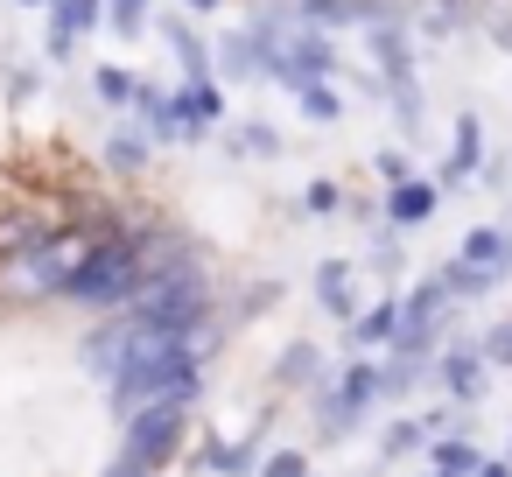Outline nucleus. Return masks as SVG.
Here are the masks:
<instances>
[{"instance_id":"f257e3e1","label":"nucleus","mask_w":512,"mask_h":477,"mask_svg":"<svg viewBox=\"0 0 512 477\" xmlns=\"http://www.w3.org/2000/svg\"><path fill=\"white\" fill-rule=\"evenodd\" d=\"M197 393H204V351L176 344V337H155V330H148L141 358L106 379V400H113L120 421L141 414V407H197Z\"/></svg>"},{"instance_id":"f03ea898","label":"nucleus","mask_w":512,"mask_h":477,"mask_svg":"<svg viewBox=\"0 0 512 477\" xmlns=\"http://www.w3.org/2000/svg\"><path fill=\"white\" fill-rule=\"evenodd\" d=\"M148 295V232H106V246L78 267V281L64 288V302H78V309H134Z\"/></svg>"},{"instance_id":"7ed1b4c3","label":"nucleus","mask_w":512,"mask_h":477,"mask_svg":"<svg viewBox=\"0 0 512 477\" xmlns=\"http://www.w3.org/2000/svg\"><path fill=\"white\" fill-rule=\"evenodd\" d=\"M183 435H190V407H141V414L120 421V463H134V470L155 477V470L176 463Z\"/></svg>"},{"instance_id":"20e7f679","label":"nucleus","mask_w":512,"mask_h":477,"mask_svg":"<svg viewBox=\"0 0 512 477\" xmlns=\"http://www.w3.org/2000/svg\"><path fill=\"white\" fill-rule=\"evenodd\" d=\"M372 400H386V393H379V365H372V358H358V365H344V372H337L330 400L316 407V428H323V435H351V428L372 414Z\"/></svg>"},{"instance_id":"39448f33","label":"nucleus","mask_w":512,"mask_h":477,"mask_svg":"<svg viewBox=\"0 0 512 477\" xmlns=\"http://www.w3.org/2000/svg\"><path fill=\"white\" fill-rule=\"evenodd\" d=\"M435 379H442V393H449V400H463V407H470V400H484V358H477L470 344L442 351V358H435Z\"/></svg>"},{"instance_id":"423d86ee","label":"nucleus","mask_w":512,"mask_h":477,"mask_svg":"<svg viewBox=\"0 0 512 477\" xmlns=\"http://www.w3.org/2000/svg\"><path fill=\"white\" fill-rule=\"evenodd\" d=\"M99 15H106V0H57V15H50V57L64 64L71 43L99 29Z\"/></svg>"},{"instance_id":"0eeeda50","label":"nucleus","mask_w":512,"mask_h":477,"mask_svg":"<svg viewBox=\"0 0 512 477\" xmlns=\"http://www.w3.org/2000/svg\"><path fill=\"white\" fill-rule=\"evenodd\" d=\"M176 120H183L190 134H204V127H218V120H225V92H218L211 78H190V85L176 92Z\"/></svg>"},{"instance_id":"6e6552de","label":"nucleus","mask_w":512,"mask_h":477,"mask_svg":"<svg viewBox=\"0 0 512 477\" xmlns=\"http://www.w3.org/2000/svg\"><path fill=\"white\" fill-rule=\"evenodd\" d=\"M316 302H323V316H337V323H358V316H365L358 295H351V267H344V260H323V267H316Z\"/></svg>"},{"instance_id":"1a4fd4ad","label":"nucleus","mask_w":512,"mask_h":477,"mask_svg":"<svg viewBox=\"0 0 512 477\" xmlns=\"http://www.w3.org/2000/svg\"><path fill=\"white\" fill-rule=\"evenodd\" d=\"M435 204H442V190L414 176V183L386 190V225H428V218H435Z\"/></svg>"},{"instance_id":"9d476101","label":"nucleus","mask_w":512,"mask_h":477,"mask_svg":"<svg viewBox=\"0 0 512 477\" xmlns=\"http://www.w3.org/2000/svg\"><path fill=\"white\" fill-rule=\"evenodd\" d=\"M393 337H400V295L372 302V309L351 323V344H358V351H379V344H393Z\"/></svg>"},{"instance_id":"9b49d317","label":"nucleus","mask_w":512,"mask_h":477,"mask_svg":"<svg viewBox=\"0 0 512 477\" xmlns=\"http://www.w3.org/2000/svg\"><path fill=\"white\" fill-rule=\"evenodd\" d=\"M505 253H512V232H498V225H477V232L463 239V253H456V260H463V267H491V274L505 281Z\"/></svg>"},{"instance_id":"f8f14e48","label":"nucleus","mask_w":512,"mask_h":477,"mask_svg":"<svg viewBox=\"0 0 512 477\" xmlns=\"http://www.w3.org/2000/svg\"><path fill=\"white\" fill-rule=\"evenodd\" d=\"M442 288H449V302H477V295H491L498 288V274L491 267H463V260H442V274H435Z\"/></svg>"},{"instance_id":"ddd939ff","label":"nucleus","mask_w":512,"mask_h":477,"mask_svg":"<svg viewBox=\"0 0 512 477\" xmlns=\"http://www.w3.org/2000/svg\"><path fill=\"white\" fill-rule=\"evenodd\" d=\"M428 456H435V477H477V470H484L477 442H463V435H442Z\"/></svg>"},{"instance_id":"4468645a","label":"nucleus","mask_w":512,"mask_h":477,"mask_svg":"<svg viewBox=\"0 0 512 477\" xmlns=\"http://www.w3.org/2000/svg\"><path fill=\"white\" fill-rule=\"evenodd\" d=\"M477 155H484V134H477V120H456V155H449V169H442V176H449V190H456V183L477 169Z\"/></svg>"},{"instance_id":"2eb2a0df","label":"nucleus","mask_w":512,"mask_h":477,"mask_svg":"<svg viewBox=\"0 0 512 477\" xmlns=\"http://www.w3.org/2000/svg\"><path fill=\"white\" fill-rule=\"evenodd\" d=\"M204 470L211 477H246L253 470V442H211L204 449Z\"/></svg>"},{"instance_id":"dca6fc26","label":"nucleus","mask_w":512,"mask_h":477,"mask_svg":"<svg viewBox=\"0 0 512 477\" xmlns=\"http://www.w3.org/2000/svg\"><path fill=\"white\" fill-rule=\"evenodd\" d=\"M428 428H435V421H421V414H407V421H393V428H386V463H400V456H414V449L428 442Z\"/></svg>"},{"instance_id":"f3484780","label":"nucleus","mask_w":512,"mask_h":477,"mask_svg":"<svg viewBox=\"0 0 512 477\" xmlns=\"http://www.w3.org/2000/svg\"><path fill=\"white\" fill-rule=\"evenodd\" d=\"M309 372H316V344H288V358L274 365V379H281V386H302Z\"/></svg>"},{"instance_id":"a211bd4d","label":"nucleus","mask_w":512,"mask_h":477,"mask_svg":"<svg viewBox=\"0 0 512 477\" xmlns=\"http://www.w3.org/2000/svg\"><path fill=\"white\" fill-rule=\"evenodd\" d=\"M99 99H106V106H134V99H141V85H134L127 71H99Z\"/></svg>"},{"instance_id":"6ab92c4d","label":"nucleus","mask_w":512,"mask_h":477,"mask_svg":"<svg viewBox=\"0 0 512 477\" xmlns=\"http://www.w3.org/2000/svg\"><path fill=\"white\" fill-rule=\"evenodd\" d=\"M295 99H302V106H309V120H323V127H330V120H337V113H344V106H337V92H330V85H302V92H295Z\"/></svg>"},{"instance_id":"aec40b11","label":"nucleus","mask_w":512,"mask_h":477,"mask_svg":"<svg viewBox=\"0 0 512 477\" xmlns=\"http://www.w3.org/2000/svg\"><path fill=\"white\" fill-rule=\"evenodd\" d=\"M372 169H379V183H386V190H400V183H414V162H407L400 148H386V155H379Z\"/></svg>"},{"instance_id":"412c9836","label":"nucleus","mask_w":512,"mask_h":477,"mask_svg":"<svg viewBox=\"0 0 512 477\" xmlns=\"http://www.w3.org/2000/svg\"><path fill=\"white\" fill-rule=\"evenodd\" d=\"M477 358H484V365H512V323H498V330H484V344H477Z\"/></svg>"},{"instance_id":"4be33fe9","label":"nucleus","mask_w":512,"mask_h":477,"mask_svg":"<svg viewBox=\"0 0 512 477\" xmlns=\"http://www.w3.org/2000/svg\"><path fill=\"white\" fill-rule=\"evenodd\" d=\"M113 29L120 36H141L148 29V0H113Z\"/></svg>"},{"instance_id":"5701e85b","label":"nucleus","mask_w":512,"mask_h":477,"mask_svg":"<svg viewBox=\"0 0 512 477\" xmlns=\"http://www.w3.org/2000/svg\"><path fill=\"white\" fill-rule=\"evenodd\" d=\"M260 470H267V477H309V456H302V449H274Z\"/></svg>"},{"instance_id":"b1692460","label":"nucleus","mask_w":512,"mask_h":477,"mask_svg":"<svg viewBox=\"0 0 512 477\" xmlns=\"http://www.w3.org/2000/svg\"><path fill=\"white\" fill-rule=\"evenodd\" d=\"M302 204H309V211H344V190H337V183H330V176H316V183H309V197H302Z\"/></svg>"},{"instance_id":"393cba45","label":"nucleus","mask_w":512,"mask_h":477,"mask_svg":"<svg viewBox=\"0 0 512 477\" xmlns=\"http://www.w3.org/2000/svg\"><path fill=\"white\" fill-rule=\"evenodd\" d=\"M365 8H351V0H309V22H358Z\"/></svg>"},{"instance_id":"a878e982","label":"nucleus","mask_w":512,"mask_h":477,"mask_svg":"<svg viewBox=\"0 0 512 477\" xmlns=\"http://www.w3.org/2000/svg\"><path fill=\"white\" fill-rule=\"evenodd\" d=\"M141 155H148V148H141L134 134H120V141L106 148V162H113V169H141Z\"/></svg>"},{"instance_id":"bb28decb","label":"nucleus","mask_w":512,"mask_h":477,"mask_svg":"<svg viewBox=\"0 0 512 477\" xmlns=\"http://www.w3.org/2000/svg\"><path fill=\"white\" fill-rule=\"evenodd\" d=\"M106 477H148V470H134V463H120V456H113V463H106Z\"/></svg>"},{"instance_id":"cd10ccee","label":"nucleus","mask_w":512,"mask_h":477,"mask_svg":"<svg viewBox=\"0 0 512 477\" xmlns=\"http://www.w3.org/2000/svg\"><path fill=\"white\" fill-rule=\"evenodd\" d=\"M225 8V0H190V15H218Z\"/></svg>"},{"instance_id":"c85d7f7f","label":"nucleus","mask_w":512,"mask_h":477,"mask_svg":"<svg viewBox=\"0 0 512 477\" xmlns=\"http://www.w3.org/2000/svg\"><path fill=\"white\" fill-rule=\"evenodd\" d=\"M477 477H512V463H484V470H477Z\"/></svg>"},{"instance_id":"c756f323","label":"nucleus","mask_w":512,"mask_h":477,"mask_svg":"<svg viewBox=\"0 0 512 477\" xmlns=\"http://www.w3.org/2000/svg\"><path fill=\"white\" fill-rule=\"evenodd\" d=\"M22 8H36V0H22Z\"/></svg>"}]
</instances>
